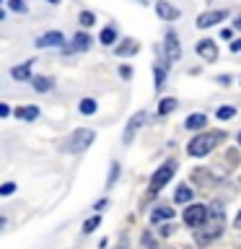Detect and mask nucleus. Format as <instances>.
<instances>
[{
	"label": "nucleus",
	"mask_w": 241,
	"mask_h": 249,
	"mask_svg": "<svg viewBox=\"0 0 241 249\" xmlns=\"http://www.w3.org/2000/svg\"><path fill=\"white\" fill-rule=\"evenodd\" d=\"M174 171H176V163L174 161H166L163 166H158V171L151 177V192H158L161 187L166 184L171 177H174Z\"/></svg>",
	"instance_id": "20e7f679"
},
{
	"label": "nucleus",
	"mask_w": 241,
	"mask_h": 249,
	"mask_svg": "<svg viewBox=\"0 0 241 249\" xmlns=\"http://www.w3.org/2000/svg\"><path fill=\"white\" fill-rule=\"evenodd\" d=\"M166 57H169V62H176L182 57V47H179L176 34H166Z\"/></svg>",
	"instance_id": "1a4fd4ad"
},
{
	"label": "nucleus",
	"mask_w": 241,
	"mask_h": 249,
	"mask_svg": "<svg viewBox=\"0 0 241 249\" xmlns=\"http://www.w3.org/2000/svg\"><path fill=\"white\" fill-rule=\"evenodd\" d=\"M99 223H101V218H99V215H93V218H88V221L83 223V231H86V233H91V231L96 229Z\"/></svg>",
	"instance_id": "393cba45"
},
{
	"label": "nucleus",
	"mask_w": 241,
	"mask_h": 249,
	"mask_svg": "<svg viewBox=\"0 0 241 249\" xmlns=\"http://www.w3.org/2000/svg\"><path fill=\"white\" fill-rule=\"evenodd\" d=\"M233 226H236V229H241V213L236 215V221H233Z\"/></svg>",
	"instance_id": "473e14b6"
},
{
	"label": "nucleus",
	"mask_w": 241,
	"mask_h": 249,
	"mask_svg": "<svg viewBox=\"0 0 241 249\" xmlns=\"http://www.w3.org/2000/svg\"><path fill=\"white\" fill-rule=\"evenodd\" d=\"M239 249H241V247H239Z\"/></svg>",
	"instance_id": "ea45409f"
},
{
	"label": "nucleus",
	"mask_w": 241,
	"mask_h": 249,
	"mask_svg": "<svg viewBox=\"0 0 241 249\" xmlns=\"http://www.w3.org/2000/svg\"><path fill=\"white\" fill-rule=\"evenodd\" d=\"M78 109H81V114H96V101H93V99H83Z\"/></svg>",
	"instance_id": "aec40b11"
},
{
	"label": "nucleus",
	"mask_w": 241,
	"mask_h": 249,
	"mask_svg": "<svg viewBox=\"0 0 241 249\" xmlns=\"http://www.w3.org/2000/svg\"><path fill=\"white\" fill-rule=\"evenodd\" d=\"M16 192V184L13 182H5L3 187H0V195H3V197H5V195H13Z\"/></svg>",
	"instance_id": "cd10ccee"
},
{
	"label": "nucleus",
	"mask_w": 241,
	"mask_h": 249,
	"mask_svg": "<svg viewBox=\"0 0 241 249\" xmlns=\"http://www.w3.org/2000/svg\"><path fill=\"white\" fill-rule=\"evenodd\" d=\"M163 83H166V70L158 65V68H155V91H161Z\"/></svg>",
	"instance_id": "5701e85b"
},
{
	"label": "nucleus",
	"mask_w": 241,
	"mask_h": 249,
	"mask_svg": "<svg viewBox=\"0 0 241 249\" xmlns=\"http://www.w3.org/2000/svg\"><path fill=\"white\" fill-rule=\"evenodd\" d=\"M0 18H5V13H3V11H0Z\"/></svg>",
	"instance_id": "c9c22d12"
},
{
	"label": "nucleus",
	"mask_w": 241,
	"mask_h": 249,
	"mask_svg": "<svg viewBox=\"0 0 241 249\" xmlns=\"http://www.w3.org/2000/svg\"><path fill=\"white\" fill-rule=\"evenodd\" d=\"M93 138H96V132L93 130H75L73 135L68 138V151L70 153H81V151H86L91 143H93Z\"/></svg>",
	"instance_id": "7ed1b4c3"
},
{
	"label": "nucleus",
	"mask_w": 241,
	"mask_h": 249,
	"mask_svg": "<svg viewBox=\"0 0 241 249\" xmlns=\"http://www.w3.org/2000/svg\"><path fill=\"white\" fill-rule=\"evenodd\" d=\"M143 122H145V112H138V114L127 122V127H124V135H122L124 145H130V143H132V138H135V132L140 130V124H143Z\"/></svg>",
	"instance_id": "423d86ee"
},
{
	"label": "nucleus",
	"mask_w": 241,
	"mask_h": 249,
	"mask_svg": "<svg viewBox=\"0 0 241 249\" xmlns=\"http://www.w3.org/2000/svg\"><path fill=\"white\" fill-rule=\"evenodd\" d=\"M8 114H11V107H8V104H0V117H8Z\"/></svg>",
	"instance_id": "2f4dec72"
},
{
	"label": "nucleus",
	"mask_w": 241,
	"mask_h": 249,
	"mask_svg": "<svg viewBox=\"0 0 241 249\" xmlns=\"http://www.w3.org/2000/svg\"><path fill=\"white\" fill-rule=\"evenodd\" d=\"M233 114H236V109H233V107H221V109H218V120H231Z\"/></svg>",
	"instance_id": "b1692460"
},
{
	"label": "nucleus",
	"mask_w": 241,
	"mask_h": 249,
	"mask_svg": "<svg viewBox=\"0 0 241 249\" xmlns=\"http://www.w3.org/2000/svg\"><path fill=\"white\" fill-rule=\"evenodd\" d=\"M155 13H158L161 18H166V21H171V18H179V8L169 5L166 0H158V3H155Z\"/></svg>",
	"instance_id": "9b49d317"
},
{
	"label": "nucleus",
	"mask_w": 241,
	"mask_h": 249,
	"mask_svg": "<svg viewBox=\"0 0 241 249\" xmlns=\"http://www.w3.org/2000/svg\"><path fill=\"white\" fill-rule=\"evenodd\" d=\"M120 75H122V78H130V75H132V70H130L127 65H122V68H120Z\"/></svg>",
	"instance_id": "7c9ffc66"
},
{
	"label": "nucleus",
	"mask_w": 241,
	"mask_h": 249,
	"mask_svg": "<svg viewBox=\"0 0 241 249\" xmlns=\"http://www.w3.org/2000/svg\"><path fill=\"white\" fill-rule=\"evenodd\" d=\"M174 109H176V99H163L161 107H158V114H169V112H174Z\"/></svg>",
	"instance_id": "412c9836"
},
{
	"label": "nucleus",
	"mask_w": 241,
	"mask_h": 249,
	"mask_svg": "<svg viewBox=\"0 0 241 249\" xmlns=\"http://www.w3.org/2000/svg\"><path fill=\"white\" fill-rule=\"evenodd\" d=\"M31 83H34V89H36V91H50V89H52V81H50V78H44V75L31 78Z\"/></svg>",
	"instance_id": "f3484780"
},
{
	"label": "nucleus",
	"mask_w": 241,
	"mask_h": 249,
	"mask_svg": "<svg viewBox=\"0 0 241 249\" xmlns=\"http://www.w3.org/2000/svg\"><path fill=\"white\" fill-rule=\"evenodd\" d=\"M62 44H65V36L60 31H50V34L36 39V47H62Z\"/></svg>",
	"instance_id": "9d476101"
},
{
	"label": "nucleus",
	"mask_w": 241,
	"mask_h": 249,
	"mask_svg": "<svg viewBox=\"0 0 241 249\" xmlns=\"http://www.w3.org/2000/svg\"><path fill=\"white\" fill-rule=\"evenodd\" d=\"M163 218H174V208H158L151 213V223H158Z\"/></svg>",
	"instance_id": "2eb2a0df"
},
{
	"label": "nucleus",
	"mask_w": 241,
	"mask_h": 249,
	"mask_svg": "<svg viewBox=\"0 0 241 249\" xmlns=\"http://www.w3.org/2000/svg\"><path fill=\"white\" fill-rule=\"evenodd\" d=\"M50 3H60V0H50Z\"/></svg>",
	"instance_id": "e433bc0d"
},
{
	"label": "nucleus",
	"mask_w": 241,
	"mask_h": 249,
	"mask_svg": "<svg viewBox=\"0 0 241 249\" xmlns=\"http://www.w3.org/2000/svg\"><path fill=\"white\" fill-rule=\"evenodd\" d=\"M143 3H145V0H143Z\"/></svg>",
	"instance_id": "58836bf2"
},
{
	"label": "nucleus",
	"mask_w": 241,
	"mask_h": 249,
	"mask_svg": "<svg viewBox=\"0 0 241 249\" xmlns=\"http://www.w3.org/2000/svg\"><path fill=\"white\" fill-rule=\"evenodd\" d=\"M239 145H241V135H239Z\"/></svg>",
	"instance_id": "4c0bfd02"
},
{
	"label": "nucleus",
	"mask_w": 241,
	"mask_h": 249,
	"mask_svg": "<svg viewBox=\"0 0 241 249\" xmlns=\"http://www.w3.org/2000/svg\"><path fill=\"white\" fill-rule=\"evenodd\" d=\"M117 177H120V163H112V174H109V187L117 182Z\"/></svg>",
	"instance_id": "c85d7f7f"
},
{
	"label": "nucleus",
	"mask_w": 241,
	"mask_h": 249,
	"mask_svg": "<svg viewBox=\"0 0 241 249\" xmlns=\"http://www.w3.org/2000/svg\"><path fill=\"white\" fill-rule=\"evenodd\" d=\"M231 52H241V39H233L231 42Z\"/></svg>",
	"instance_id": "c756f323"
},
{
	"label": "nucleus",
	"mask_w": 241,
	"mask_h": 249,
	"mask_svg": "<svg viewBox=\"0 0 241 249\" xmlns=\"http://www.w3.org/2000/svg\"><path fill=\"white\" fill-rule=\"evenodd\" d=\"M233 26H236V29H241V16H239L236 21H233Z\"/></svg>",
	"instance_id": "72a5a7b5"
},
{
	"label": "nucleus",
	"mask_w": 241,
	"mask_h": 249,
	"mask_svg": "<svg viewBox=\"0 0 241 249\" xmlns=\"http://www.w3.org/2000/svg\"><path fill=\"white\" fill-rule=\"evenodd\" d=\"M11 75L16 78V81H29L31 78V62H26V65H18L11 70Z\"/></svg>",
	"instance_id": "ddd939ff"
},
{
	"label": "nucleus",
	"mask_w": 241,
	"mask_h": 249,
	"mask_svg": "<svg viewBox=\"0 0 241 249\" xmlns=\"http://www.w3.org/2000/svg\"><path fill=\"white\" fill-rule=\"evenodd\" d=\"M16 117H18V120H36L39 117V109L36 107H21V109H16Z\"/></svg>",
	"instance_id": "4468645a"
},
{
	"label": "nucleus",
	"mask_w": 241,
	"mask_h": 249,
	"mask_svg": "<svg viewBox=\"0 0 241 249\" xmlns=\"http://www.w3.org/2000/svg\"><path fill=\"white\" fill-rule=\"evenodd\" d=\"M207 218V208L205 205H189L184 210V223L192 226V229H200L202 223H205Z\"/></svg>",
	"instance_id": "39448f33"
},
{
	"label": "nucleus",
	"mask_w": 241,
	"mask_h": 249,
	"mask_svg": "<svg viewBox=\"0 0 241 249\" xmlns=\"http://www.w3.org/2000/svg\"><path fill=\"white\" fill-rule=\"evenodd\" d=\"M8 5H11V11H16V13H26V3H23V0H8Z\"/></svg>",
	"instance_id": "a878e982"
},
{
	"label": "nucleus",
	"mask_w": 241,
	"mask_h": 249,
	"mask_svg": "<svg viewBox=\"0 0 241 249\" xmlns=\"http://www.w3.org/2000/svg\"><path fill=\"white\" fill-rule=\"evenodd\" d=\"M3 226H5V218H0V229H3Z\"/></svg>",
	"instance_id": "f704fd0d"
},
{
	"label": "nucleus",
	"mask_w": 241,
	"mask_h": 249,
	"mask_svg": "<svg viewBox=\"0 0 241 249\" xmlns=\"http://www.w3.org/2000/svg\"><path fill=\"white\" fill-rule=\"evenodd\" d=\"M225 226V213L221 202H213V210H210V223L205 229H197V244H210L213 239H218L223 233Z\"/></svg>",
	"instance_id": "f257e3e1"
},
{
	"label": "nucleus",
	"mask_w": 241,
	"mask_h": 249,
	"mask_svg": "<svg viewBox=\"0 0 241 249\" xmlns=\"http://www.w3.org/2000/svg\"><path fill=\"white\" fill-rule=\"evenodd\" d=\"M221 140H223V132H205V135H197L189 143V156L202 159V156H207L215 148V143H221Z\"/></svg>",
	"instance_id": "f03ea898"
},
{
	"label": "nucleus",
	"mask_w": 241,
	"mask_h": 249,
	"mask_svg": "<svg viewBox=\"0 0 241 249\" xmlns=\"http://www.w3.org/2000/svg\"><path fill=\"white\" fill-rule=\"evenodd\" d=\"M225 11H207V13H202L200 18H197V29H210L213 23H218V21H223L225 18Z\"/></svg>",
	"instance_id": "0eeeda50"
},
{
	"label": "nucleus",
	"mask_w": 241,
	"mask_h": 249,
	"mask_svg": "<svg viewBox=\"0 0 241 249\" xmlns=\"http://www.w3.org/2000/svg\"><path fill=\"white\" fill-rule=\"evenodd\" d=\"M174 200L182 205V202H189L192 200V187H179L176 190V195H174Z\"/></svg>",
	"instance_id": "a211bd4d"
},
{
	"label": "nucleus",
	"mask_w": 241,
	"mask_h": 249,
	"mask_svg": "<svg viewBox=\"0 0 241 249\" xmlns=\"http://www.w3.org/2000/svg\"><path fill=\"white\" fill-rule=\"evenodd\" d=\"M197 54H200L202 60H207V62L218 60V47H215V42H210V39H202V42L197 44Z\"/></svg>",
	"instance_id": "6e6552de"
},
{
	"label": "nucleus",
	"mask_w": 241,
	"mask_h": 249,
	"mask_svg": "<svg viewBox=\"0 0 241 249\" xmlns=\"http://www.w3.org/2000/svg\"><path fill=\"white\" fill-rule=\"evenodd\" d=\"M184 124H187L189 130H200V127H205V124H207V117H205V114H189Z\"/></svg>",
	"instance_id": "f8f14e48"
},
{
	"label": "nucleus",
	"mask_w": 241,
	"mask_h": 249,
	"mask_svg": "<svg viewBox=\"0 0 241 249\" xmlns=\"http://www.w3.org/2000/svg\"><path fill=\"white\" fill-rule=\"evenodd\" d=\"M117 54H120V57H127V54H135L138 52V44L135 42H127V44H120V47H117V50H114Z\"/></svg>",
	"instance_id": "6ab92c4d"
},
{
	"label": "nucleus",
	"mask_w": 241,
	"mask_h": 249,
	"mask_svg": "<svg viewBox=\"0 0 241 249\" xmlns=\"http://www.w3.org/2000/svg\"><path fill=\"white\" fill-rule=\"evenodd\" d=\"M99 39H101V44H106V47H109V44H114V39H117V29H114V26H106L104 31H101V36H99Z\"/></svg>",
	"instance_id": "dca6fc26"
},
{
	"label": "nucleus",
	"mask_w": 241,
	"mask_h": 249,
	"mask_svg": "<svg viewBox=\"0 0 241 249\" xmlns=\"http://www.w3.org/2000/svg\"><path fill=\"white\" fill-rule=\"evenodd\" d=\"M93 21H96V18H93V13H88V11L81 13V23H83V26H91Z\"/></svg>",
	"instance_id": "bb28decb"
},
{
	"label": "nucleus",
	"mask_w": 241,
	"mask_h": 249,
	"mask_svg": "<svg viewBox=\"0 0 241 249\" xmlns=\"http://www.w3.org/2000/svg\"><path fill=\"white\" fill-rule=\"evenodd\" d=\"M75 50H88V44H91V36H86V34H75Z\"/></svg>",
	"instance_id": "4be33fe9"
}]
</instances>
